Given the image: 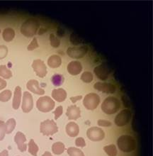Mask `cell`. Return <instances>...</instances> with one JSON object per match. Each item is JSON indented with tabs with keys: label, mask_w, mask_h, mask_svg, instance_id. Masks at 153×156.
Returning a JSON list of instances; mask_svg holds the SVG:
<instances>
[{
	"label": "cell",
	"mask_w": 153,
	"mask_h": 156,
	"mask_svg": "<svg viewBox=\"0 0 153 156\" xmlns=\"http://www.w3.org/2000/svg\"><path fill=\"white\" fill-rule=\"evenodd\" d=\"M9 153L7 150H4L2 153H0V156H8Z\"/></svg>",
	"instance_id": "obj_42"
},
{
	"label": "cell",
	"mask_w": 153,
	"mask_h": 156,
	"mask_svg": "<svg viewBox=\"0 0 153 156\" xmlns=\"http://www.w3.org/2000/svg\"><path fill=\"white\" fill-rule=\"evenodd\" d=\"M75 145H76L77 147L84 148V147L86 146V142L82 137H79L75 140Z\"/></svg>",
	"instance_id": "obj_38"
},
{
	"label": "cell",
	"mask_w": 153,
	"mask_h": 156,
	"mask_svg": "<svg viewBox=\"0 0 153 156\" xmlns=\"http://www.w3.org/2000/svg\"><path fill=\"white\" fill-rule=\"evenodd\" d=\"M66 115L68 116L69 119L71 120H77L81 116V111L78 107L75 105L70 106L67 109Z\"/></svg>",
	"instance_id": "obj_16"
},
{
	"label": "cell",
	"mask_w": 153,
	"mask_h": 156,
	"mask_svg": "<svg viewBox=\"0 0 153 156\" xmlns=\"http://www.w3.org/2000/svg\"><path fill=\"white\" fill-rule=\"evenodd\" d=\"M111 68L106 64H102L99 66H96L94 68V72L95 73L99 79L102 80H106L108 79L109 76V74L111 73Z\"/></svg>",
	"instance_id": "obj_11"
},
{
	"label": "cell",
	"mask_w": 153,
	"mask_h": 156,
	"mask_svg": "<svg viewBox=\"0 0 153 156\" xmlns=\"http://www.w3.org/2000/svg\"><path fill=\"white\" fill-rule=\"evenodd\" d=\"M50 43L53 48H58L60 45V40L52 34L50 35Z\"/></svg>",
	"instance_id": "obj_33"
},
{
	"label": "cell",
	"mask_w": 153,
	"mask_h": 156,
	"mask_svg": "<svg viewBox=\"0 0 153 156\" xmlns=\"http://www.w3.org/2000/svg\"><path fill=\"white\" fill-rule=\"evenodd\" d=\"M39 27L38 21L33 19H29L23 23L21 27V33L26 37H33L36 34Z\"/></svg>",
	"instance_id": "obj_3"
},
{
	"label": "cell",
	"mask_w": 153,
	"mask_h": 156,
	"mask_svg": "<svg viewBox=\"0 0 153 156\" xmlns=\"http://www.w3.org/2000/svg\"><path fill=\"white\" fill-rule=\"evenodd\" d=\"M82 99V95H78V96H75V97H70V100L72 103H76L77 101H78L79 100H81Z\"/></svg>",
	"instance_id": "obj_40"
},
{
	"label": "cell",
	"mask_w": 153,
	"mask_h": 156,
	"mask_svg": "<svg viewBox=\"0 0 153 156\" xmlns=\"http://www.w3.org/2000/svg\"><path fill=\"white\" fill-rule=\"evenodd\" d=\"M82 39L79 37V36L77 35V34L73 33L70 35V42L72 43L73 45H77L82 43Z\"/></svg>",
	"instance_id": "obj_32"
},
{
	"label": "cell",
	"mask_w": 153,
	"mask_h": 156,
	"mask_svg": "<svg viewBox=\"0 0 153 156\" xmlns=\"http://www.w3.org/2000/svg\"><path fill=\"white\" fill-rule=\"evenodd\" d=\"M6 85H7V83H6L5 80L2 79V78H0V90H3V89L5 88Z\"/></svg>",
	"instance_id": "obj_41"
},
{
	"label": "cell",
	"mask_w": 153,
	"mask_h": 156,
	"mask_svg": "<svg viewBox=\"0 0 153 156\" xmlns=\"http://www.w3.org/2000/svg\"><path fill=\"white\" fill-rule=\"evenodd\" d=\"M55 101L50 97L43 96L40 97L36 101V107L40 112L47 113L52 111L55 107Z\"/></svg>",
	"instance_id": "obj_4"
},
{
	"label": "cell",
	"mask_w": 153,
	"mask_h": 156,
	"mask_svg": "<svg viewBox=\"0 0 153 156\" xmlns=\"http://www.w3.org/2000/svg\"><path fill=\"white\" fill-rule=\"evenodd\" d=\"M21 97H22V92H21V88L19 86L16 87L14 90V99H13L12 107L14 109H18L21 104Z\"/></svg>",
	"instance_id": "obj_19"
},
{
	"label": "cell",
	"mask_w": 153,
	"mask_h": 156,
	"mask_svg": "<svg viewBox=\"0 0 153 156\" xmlns=\"http://www.w3.org/2000/svg\"><path fill=\"white\" fill-rule=\"evenodd\" d=\"M0 76L4 79H10L12 77V73L6 66H0Z\"/></svg>",
	"instance_id": "obj_25"
},
{
	"label": "cell",
	"mask_w": 153,
	"mask_h": 156,
	"mask_svg": "<svg viewBox=\"0 0 153 156\" xmlns=\"http://www.w3.org/2000/svg\"><path fill=\"white\" fill-rule=\"evenodd\" d=\"M66 133L70 137H75L79 134V128L76 123L70 122L66 125Z\"/></svg>",
	"instance_id": "obj_20"
},
{
	"label": "cell",
	"mask_w": 153,
	"mask_h": 156,
	"mask_svg": "<svg viewBox=\"0 0 153 156\" xmlns=\"http://www.w3.org/2000/svg\"><path fill=\"white\" fill-rule=\"evenodd\" d=\"M103 151H105V153L109 156H116L118 153L116 147L113 144H111L103 147Z\"/></svg>",
	"instance_id": "obj_27"
},
{
	"label": "cell",
	"mask_w": 153,
	"mask_h": 156,
	"mask_svg": "<svg viewBox=\"0 0 153 156\" xmlns=\"http://www.w3.org/2000/svg\"><path fill=\"white\" fill-rule=\"evenodd\" d=\"M39 151V148L33 139L30 140L29 143V152L33 156H37V153Z\"/></svg>",
	"instance_id": "obj_26"
},
{
	"label": "cell",
	"mask_w": 153,
	"mask_h": 156,
	"mask_svg": "<svg viewBox=\"0 0 153 156\" xmlns=\"http://www.w3.org/2000/svg\"><path fill=\"white\" fill-rule=\"evenodd\" d=\"M100 103V97L96 93H89L86 95L83 100V105L88 110H94Z\"/></svg>",
	"instance_id": "obj_6"
},
{
	"label": "cell",
	"mask_w": 153,
	"mask_h": 156,
	"mask_svg": "<svg viewBox=\"0 0 153 156\" xmlns=\"http://www.w3.org/2000/svg\"><path fill=\"white\" fill-rule=\"evenodd\" d=\"M64 150H65V146L62 142H56L52 146V151L55 155H61L64 153Z\"/></svg>",
	"instance_id": "obj_22"
},
{
	"label": "cell",
	"mask_w": 153,
	"mask_h": 156,
	"mask_svg": "<svg viewBox=\"0 0 153 156\" xmlns=\"http://www.w3.org/2000/svg\"><path fill=\"white\" fill-rule=\"evenodd\" d=\"M87 137L92 141H101L105 137V133L98 127H91L87 131Z\"/></svg>",
	"instance_id": "obj_9"
},
{
	"label": "cell",
	"mask_w": 153,
	"mask_h": 156,
	"mask_svg": "<svg viewBox=\"0 0 153 156\" xmlns=\"http://www.w3.org/2000/svg\"><path fill=\"white\" fill-rule=\"evenodd\" d=\"M40 130L41 133L43 134L44 136H50L57 133L58 131V127L53 120L47 119V120L42 121L40 123Z\"/></svg>",
	"instance_id": "obj_5"
},
{
	"label": "cell",
	"mask_w": 153,
	"mask_h": 156,
	"mask_svg": "<svg viewBox=\"0 0 153 156\" xmlns=\"http://www.w3.org/2000/svg\"><path fill=\"white\" fill-rule=\"evenodd\" d=\"M33 107V97L31 93L29 92H24L23 94L22 105H21V109L24 113H29L32 110Z\"/></svg>",
	"instance_id": "obj_12"
},
{
	"label": "cell",
	"mask_w": 153,
	"mask_h": 156,
	"mask_svg": "<svg viewBox=\"0 0 153 156\" xmlns=\"http://www.w3.org/2000/svg\"><path fill=\"white\" fill-rule=\"evenodd\" d=\"M42 156H53V155H52V154H51V153H50V152H48V151H46V152H45V153H43V155Z\"/></svg>",
	"instance_id": "obj_43"
},
{
	"label": "cell",
	"mask_w": 153,
	"mask_h": 156,
	"mask_svg": "<svg viewBox=\"0 0 153 156\" xmlns=\"http://www.w3.org/2000/svg\"><path fill=\"white\" fill-rule=\"evenodd\" d=\"M52 97L58 102H62L67 98V92L64 89H55L52 92Z\"/></svg>",
	"instance_id": "obj_18"
},
{
	"label": "cell",
	"mask_w": 153,
	"mask_h": 156,
	"mask_svg": "<svg viewBox=\"0 0 153 156\" xmlns=\"http://www.w3.org/2000/svg\"><path fill=\"white\" fill-rule=\"evenodd\" d=\"M94 88L95 90L104 92L106 94H113L116 92V87L111 83L98 82L94 84Z\"/></svg>",
	"instance_id": "obj_13"
},
{
	"label": "cell",
	"mask_w": 153,
	"mask_h": 156,
	"mask_svg": "<svg viewBox=\"0 0 153 156\" xmlns=\"http://www.w3.org/2000/svg\"><path fill=\"white\" fill-rule=\"evenodd\" d=\"M34 72L39 77L43 78L47 75V67L43 60L40 59L34 60L32 63Z\"/></svg>",
	"instance_id": "obj_10"
},
{
	"label": "cell",
	"mask_w": 153,
	"mask_h": 156,
	"mask_svg": "<svg viewBox=\"0 0 153 156\" xmlns=\"http://www.w3.org/2000/svg\"><path fill=\"white\" fill-rule=\"evenodd\" d=\"M131 116H132V114L130 110L123 109L120 112L119 114H118V115L116 116L114 122L118 126H124L130 122Z\"/></svg>",
	"instance_id": "obj_7"
},
{
	"label": "cell",
	"mask_w": 153,
	"mask_h": 156,
	"mask_svg": "<svg viewBox=\"0 0 153 156\" xmlns=\"http://www.w3.org/2000/svg\"><path fill=\"white\" fill-rule=\"evenodd\" d=\"M16 122L14 119H9V120L5 123V129H6V133L9 134L13 132L15 127H16Z\"/></svg>",
	"instance_id": "obj_24"
},
{
	"label": "cell",
	"mask_w": 153,
	"mask_h": 156,
	"mask_svg": "<svg viewBox=\"0 0 153 156\" xmlns=\"http://www.w3.org/2000/svg\"><path fill=\"white\" fill-rule=\"evenodd\" d=\"M0 34H1V29H0Z\"/></svg>",
	"instance_id": "obj_44"
},
{
	"label": "cell",
	"mask_w": 153,
	"mask_h": 156,
	"mask_svg": "<svg viewBox=\"0 0 153 156\" xmlns=\"http://www.w3.org/2000/svg\"><path fill=\"white\" fill-rule=\"evenodd\" d=\"M118 148L124 153L133 152L136 148L135 138L130 135H123L117 140Z\"/></svg>",
	"instance_id": "obj_1"
},
{
	"label": "cell",
	"mask_w": 153,
	"mask_h": 156,
	"mask_svg": "<svg viewBox=\"0 0 153 156\" xmlns=\"http://www.w3.org/2000/svg\"><path fill=\"white\" fill-rule=\"evenodd\" d=\"M38 47H39V45H38L37 38H33V40L31 41V42L30 43V44L28 45L27 50H28V51H33V50L36 49Z\"/></svg>",
	"instance_id": "obj_34"
},
{
	"label": "cell",
	"mask_w": 153,
	"mask_h": 156,
	"mask_svg": "<svg viewBox=\"0 0 153 156\" xmlns=\"http://www.w3.org/2000/svg\"><path fill=\"white\" fill-rule=\"evenodd\" d=\"M93 79L94 77L92 73L88 72V71L83 73L82 75H81V80H82L84 82H85V83H90V82L93 81Z\"/></svg>",
	"instance_id": "obj_31"
},
{
	"label": "cell",
	"mask_w": 153,
	"mask_h": 156,
	"mask_svg": "<svg viewBox=\"0 0 153 156\" xmlns=\"http://www.w3.org/2000/svg\"><path fill=\"white\" fill-rule=\"evenodd\" d=\"M88 52V47L86 45L80 47H70L67 50V54L70 58L75 59L83 58Z\"/></svg>",
	"instance_id": "obj_8"
},
{
	"label": "cell",
	"mask_w": 153,
	"mask_h": 156,
	"mask_svg": "<svg viewBox=\"0 0 153 156\" xmlns=\"http://www.w3.org/2000/svg\"><path fill=\"white\" fill-rule=\"evenodd\" d=\"M53 113L55 114V119L57 120L63 113V108H62V106H59V107L56 108L55 112H53Z\"/></svg>",
	"instance_id": "obj_37"
},
{
	"label": "cell",
	"mask_w": 153,
	"mask_h": 156,
	"mask_svg": "<svg viewBox=\"0 0 153 156\" xmlns=\"http://www.w3.org/2000/svg\"><path fill=\"white\" fill-rule=\"evenodd\" d=\"M2 36H3L4 41H6V42H10L15 37L14 30L12 29V28H6L3 31Z\"/></svg>",
	"instance_id": "obj_23"
},
{
	"label": "cell",
	"mask_w": 153,
	"mask_h": 156,
	"mask_svg": "<svg viewBox=\"0 0 153 156\" xmlns=\"http://www.w3.org/2000/svg\"><path fill=\"white\" fill-rule=\"evenodd\" d=\"M8 54V48L6 45H0V60L6 57Z\"/></svg>",
	"instance_id": "obj_36"
},
{
	"label": "cell",
	"mask_w": 153,
	"mask_h": 156,
	"mask_svg": "<svg viewBox=\"0 0 153 156\" xmlns=\"http://www.w3.org/2000/svg\"><path fill=\"white\" fill-rule=\"evenodd\" d=\"M120 108V101L114 97H108L107 98H106L101 107L102 112L109 115L116 113Z\"/></svg>",
	"instance_id": "obj_2"
},
{
	"label": "cell",
	"mask_w": 153,
	"mask_h": 156,
	"mask_svg": "<svg viewBox=\"0 0 153 156\" xmlns=\"http://www.w3.org/2000/svg\"><path fill=\"white\" fill-rule=\"evenodd\" d=\"M67 70L72 75H77L82 70V66L79 61H72L68 65Z\"/></svg>",
	"instance_id": "obj_17"
},
{
	"label": "cell",
	"mask_w": 153,
	"mask_h": 156,
	"mask_svg": "<svg viewBox=\"0 0 153 156\" xmlns=\"http://www.w3.org/2000/svg\"><path fill=\"white\" fill-rule=\"evenodd\" d=\"M97 123L99 126H102V127H108V126H111V121H107V120H103V119H99V120H98Z\"/></svg>",
	"instance_id": "obj_39"
},
{
	"label": "cell",
	"mask_w": 153,
	"mask_h": 156,
	"mask_svg": "<svg viewBox=\"0 0 153 156\" xmlns=\"http://www.w3.org/2000/svg\"><path fill=\"white\" fill-rule=\"evenodd\" d=\"M68 154L70 156H85L84 153L80 149L75 147H70L68 149Z\"/></svg>",
	"instance_id": "obj_30"
},
{
	"label": "cell",
	"mask_w": 153,
	"mask_h": 156,
	"mask_svg": "<svg viewBox=\"0 0 153 156\" xmlns=\"http://www.w3.org/2000/svg\"><path fill=\"white\" fill-rule=\"evenodd\" d=\"M12 92L9 90H6L0 93V101L2 102H6L12 98Z\"/></svg>",
	"instance_id": "obj_29"
},
{
	"label": "cell",
	"mask_w": 153,
	"mask_h": 156,
	"mask_svg": "<svg viewBox=\"0 0 153 156\" xmlns=\"http://www.w3.org/2000/svg\"><path fill=\"white\" fill-rule=\"evenodd\" d=\"M64 76L60 74L54 75L51 78V81L55 86H60L63 84L64 82Z\"/></svg>",
	"instance_id": "obj_28"
},
{
	"label": "cell",
	"mask_w": 153,
	"mask_h": 156,
	"mask_svg": "<svg viewBox=\"0 0 153 156\" xmlns=\"http://www.w3.org/2000/svg\"><path fill=\"white\" fill-rule=\"evenodd\" d=\"M62 64V59L59 55H53L49 57L48 60V65L51 68H57Z\"/></svg>",
	"instance_id": "obj_21"
},
{
	"label": "cell",
	"mask_w": 153,
	"mask_h": 156,
	"mask_svg": "<svg viewBox=\"0 0 153 156\" xmlns=\"http://www.w3.org/2000/svg\"><path fill=\"white\" fill-rule=\"evenodd\" d=\"M14 141L18 146L19 150L21 152H25L27 149L26 138L22 132L18 131L14 136Z\"/></svg>",
	"instance_id": "obj_14"
},
{
	"label": "cell",
	"mask_w": 153,
	"mask_h": 156,
	"mask_svg": "<svg viewBox=\"0 0 153 156\" xmlns=\"http://www.w3.org/2000/svg\"><path fill=\"white\" fill-rule=\"evenodd\" d=\"M6 134L5 122L3 121H0V140H2L4 138Z\"/></svg>",
	"instance_id": "obj_35"
},
{
	"label": "cell",
	"mask_w": 153,
	"mask_h": 156,
	"mask_svg": "<svg viewBox=\"0 0 153 156\" xmlns=\"http://www.w3.org/2000/svg\"><path fill=\"white\" fill-rule=\"evenodd\" d=\"M26 87L29 91L34 94L43 95L45 94V90L39 85V82L36 80H30L26 84Z\"/></svg>",
	"instance_id": "obj_15"
}]
</instances>
